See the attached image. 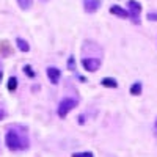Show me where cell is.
Returning <instances> with one entry per match:
<instances>
[{
    "label": "cell",
    "instance_id": "obj_1",
    "mask_svg": "<svg viewBox=\"0 0 157 157\" xmlns=\"http://www.w3.org/2000/svg\"><path fill=\"white\" fill-rule=\"evenodd\" d=\"M5 143L11 151H17V149H25L29 146V141L25 138H21V135L16 130H8L5 135Z\"/></svg>",
    "mask_w": 157,
    "mask_h": 157
},
{
    "label": "cell",
    "instance_id": "obj_2",
    "mask_svg": "<svg viewBox=\"0 0 157 157\" xmlns=\"http://www.w3.org/2000/svg\"><path fill=\"white\" fill-rule=\"evenodd\" d=\"M77 104H78V101L74 99V98H64V99L58 104V116L64 118L72 109L77 107Z\"/></svg>",
    "mask_w": 157,
    "mask_h": 157
},
{
    "label": "cell",
    "instance_id": "obj_3",
    "mask_svg": "<svg viewBox=\"0 0 157 157\" xmlns=\"http://www.w3.org/2000/svg\"><path fill=\"white\" fill-rule=\"evenodd\" d=\"M82 66L88 72H96L101 66V60L99 58H83L82 60Z\"/></svg>",
    "mask_w": 157,
    "mask_h": 157
},
{
    "label": "cell",
    "instance_id": "obj_4",
    "mask_svg": "<svg viewBox=\"0 0 157 157\" xmlns=\"http://www.w3.org/2000/svg\"><path fill=\"white\" fill-rule=\"evenodd\" d=\"M127 8H129V16L134 17V22H138V14L141 13V5L135 0H127Z\"/></svg>",
    "mask_w": 157,
    "mask_h": 157
},
{
    "label": "cell",
    "instance_id": "obj_5",
    "mask_svg": "<svg viewBox=\"0 0 157 157\" xmlns=\"http://www.w3.org/2000/svg\"><path fill=\"white\" fill-rule=\"evenodd\" d=\"M101 6V0H83V8L86 13H96Z\"/></svg>",
    "mask_w": 157,
    "mask_h": 157
},
{
    "label": "cell",
    "instance_id": "obj_6",
    "mask_svg": "<svg viewBox=\"0 0 157 157\" xmlns=\"http://www.w3.org/2000/svg\"><path fill=\"white\" fill-rule=\"evenodd\" d=\"M47 75H49V80L54 83V85H57L58 80H60V77H61V72H60L58 68L50 66V68H47Z\"/></svg>",
    "mask_w": 157,
    "mask_h": 157
},
{
    "label": "cell",
    "instance_id": "obj_7",
    "mask_svg": "<svg viewBox=\"0 0 157 157\" xmlns=\"http://www.w3.org/2000/svg\"><path fill=\"white\" fill-rule=\"evenodd\" d=\"M110 13H112V14H115V16H118V17H123V19L129 17V11L124 10V8H121L120 5H113L110 8Z\"/></svg>",
    "mask_w": 157,
    "mask_h": 157
},
{
    "label": "cell",
    "instance_id": "obj_8",
    "mask_svg": "<svg viewBox=\"0 0 157 157\" xmlns=\"http://www.w3.org/2000/svg\"><path fill=\"white\" fill-rule=\"evenodd\" d=\"M101 83L104 86H107V88H116L118 86V82L115 80V78H112V77H104L101 80Z\"/></svg>",
    "mask_w": 157,
    "mask_h": 157
},
{
    "label": "cell",
    "instance_id": "obj_9",
    "mask_svg": "<svg viewBox=\"0 0 157 157\" xmlns=\"http://www.w3.org/2000/svg\"><path fill=\"white\" fill-rule=\"evenodd\" d=\"M16 46H17L19 50H22V52H29V50H30L29 43H27V41H24L22 38H17V39H16Z\"/></svg>",
    "mask_w": 157,
    "mask_h": 157
},
{
    "label": "cell",
    "instance_id": "obj_10",
    "mask_svg": "<svg viewBox=\"0 0 157 157\" xmlns=\"http://www.w3.org/2000/svg\"><path fill=\"white\" fill-rule=\"evenodd\" d=\"M140 93H141V83L135 82L132 86H130V94H132V96H138Z\"/></svg>",
    "mask_w": 157,
    "mask_h": 157
},
{
    "label": "cell",
    "instance_id": "obj_11",
    "mask_svg": "<svg viewBox=\"0 0 157 157\" xmlns=\"http://www.w3.org/2000/svg\"><path fill=\"white\" fill-rule=\"evenodd\" d=\"M17 3L22 10H30L33 5V0H17Z\"/></svg>",
    "mask_w": 157,
    "mask_h": 157
},
{
    "label": "cell",
    "instance_id": "obj_12",
    "mask_svg": "<svg viewBox=\"0 0 157 157\" xmlns=\"http://www.w3.org/2000/svg\"><path fill=\"white\" fill-rule=\"evenodd\" d=\"M17 88V78L16 77H10V80H8V90L10 91H14Z\"/></svg>",
    "mask_w": 157,
    "mask_h": 157
},
{
    "label": "cell",
    "instance_id": "obj_13",
    "mask_svg": "<svg viewBox=\"0 0 157 157\" xmlns=\"http://www.w3.org/2000/svg\"><path fill=\"white\" fill-rule=\"evenodd\" d=\"M72 157H94V155H93V152L85 151V152H74Z\"/></svg>",
    "mask_w": 157,
    "mask_h": 157
},
{
    "label": "cell",
    "instance_id": "obj_14",
    "mask_svg": "<svg viewBox=\"0 0 157 157\" xmlns=\"http://www.w3.org/2000/svg\"><path fill=\"white\" fill-rule=\"evenodd\" d=\"M68 68H69V71H75V61H74V57H69Z\"/></svg>",
    "mask_w": 157,
    "mask_h": 157
},
{
    "label": "cell",
    "instance_id": "obj_15",
    "mask_svg": "<svg viewBox=\"0 0 157 157\" xmlns=\"http://www.w3.org/2000/svg\"><path fill=\"white\" fill-rule=\"evenodd\" d=\"M24 71H25V74H27L29 77H35V72H33L32 66H25V68H24Z\"/></svg>",
    "mask_w": 157,
    "mask_h": 157
},
{
    "label": "cell",
    "instance_id": "obj_16",
    "mask_svg": "<svg viewBox=\"0 0 157 157\" xmlns=\"http://www.w3.org/2000/svg\"><path fill=\"white\" fill-rule=\"evenodd\" d=\"M148 21H157V13H148Z\"/></svg>",
    "mask_w": 157,
    "mask_h": 157
},
{
    "label": "cell",
    "instance_id": "obj_17",
    "mask_svg": "<svg viewBox=\"0 0 157 157\" xmlns=\"http://www.w3.org/2000/svg\"><path fill=\"white\" fill-rule=\"evenodd\" d=\"M3 118H5V112H3V110H0V121H2Z\"/></svg>",
    "mask_w": 157,
    "mask_h": 157
},
{
    "label": "cell",
    "instance_id": "obj_18",
    "mask_svg": "<svg viewBox=\"0 0 157 157\" xmlns=\"http://www.w3.org/2000/svg\"><path fill=\"white\" fill-rule=\"evenodd\" d=\"M154 129H155V132H157V120H155V124H154Z\"/></svg>",
    "mask_w": 157,
    "mask_h": 157
},
{
    "label": "cell",
    "instance_id": "obj_19",
    "mask_svg": "<svg viewBox=\"0 0 157 157\" xmlns=\"http://www.w3.org/2000/svg\"><path fill=\"white\" fill-rule=\"evenodd\" d=\"M2 75H3V72H2V71H0V80H2Z\"/></svg>",
    "mask_w": 157,
    "mask_h": 157
},
{
    "label": "cell",
    "instance_id": "obj_20",
    "mask_svg": "<svg viewBox=\"0 0 157 157\" xmlns=\"http://www.w3.org/2000/svg\"><path fill=\"white\" fill-rule=\"evenodd\" d=\"M43 2H47V0H43Z\"/></svg>",
    "mask_w": 157,
    "mask_h": 157
}]
</instances>
